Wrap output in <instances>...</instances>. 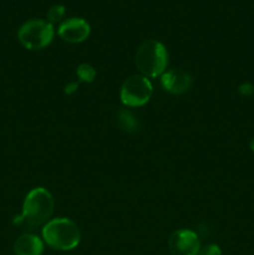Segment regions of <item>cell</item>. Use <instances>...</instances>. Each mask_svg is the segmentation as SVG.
<instances>
[{
    "label": "cell",
    "mask_w": 254,
    "mask_h": 255,
    "mask_svg": "<svg viewBox=\"0 0 254 255\" xmlns=\"http://www.w3.org/2000/svg\"><path fill=\"white\" fill-rule=\"evenodd\" d=\"M152 92L153 87L149 79L143 75H133L122 84L120 99L127 107H141L149 101Z\"/></svg>",
    "instance_id": "cell-5"
},
{
    "label": "cell",
    "mask_w": 254,
    "mask_h": 255,
    "mask_svg": "<svg viewBox=\"0 0 254 255\" xmlns=\"http://www.w3.org/2000/svg\"><path fill=\"white\" fill-rule=\"evenodd\" d=\"M238 91L242 96H253L254 95V85L251 82H244L238 87Z\"/></svg>",
    "instance_id": "cell-14"
},
{
    "label": "cell",
    "mask_w": 254,
    "mask_h": 255,
    "mask_svg": "<svg viewBox=\"0 0 254 255\" xmlns=\"http://www.w3.org/2000/svg\"><path fill=\"white\" fill-rule=\"evenodd\" d=\"M91 27L90 24L82 17H69L60 22L57 34L64 41L71 44H80L90 36Z\"/></svg>",
    "instance_id": "cell-7"
},
{
    "label": "cell",
    "mask_w": 254,
    "mask_h": 255,
    "mask_svg": "<svg viewBox=\"0 0 254 255\" xmlns=\"http://www.w3.org/2000/svg\"><path fill=\"white\" fill-rule=\"evenodd\" d=\"M117 125L122 131L127 132V133H133L138 129L139 126L134 115L126 109L120 110L117 114Z\"/></svg>",
    "instance_id": "cell-10"
},
{
    "label": "cell",
    "mask_w": 254,
    "mask_h": 255,
    "mask_svg": "<svg viewBox=\"0 0 254 255\" xmlns=\"http://www.w3.org/2000/svg\"><path fill=\"white\" fill-rule=\"evenodd\" d=\"M54 34V25L47 20L31 19L20 26L17 39L25 49L41 50L51 44Z\"/></svg>",
    "instance_id": "cell-4"
},
{
    "label": "cell",
    "mask_w": 254,
    "mask_h": 255,
    "mask_svg": "<svg viewBox=\"0 0 254 255\" xmlns=\"http://www.w3.org/2000/svg\"><path fill=\"white\" fill-rule=\"evenodd\" d=\"M76 75L79 77L80 82H86L90 84L95 80L96 77V70L94 66H91L90 64H80L76 67Z\"/></svg>",
    "instance_id": "cell-11"
},
{
    "label": "cell",
    "mask_w": 254,
    "mask_h": 255,
    "mask_svg": "<svg viewBox=\"0 0 254 255\" xmlns=\"http://www.w3.org/2000/svg\"><path fill=\"white\" fill-rule=\"evenodd\" d=\"M55 202L51 193L44 187H36L26 194L22 203L21 216L15 217L14 224L25 223L30 227L46 224L54 213Z\"/></svg>",
    "instance_id": "cell-1"
},
{
    "label": "cell",
    "mask_w": 254,
    "mask_h": 255,
    "mask_svg": "<svg viewBox=\"0 0 254 255\" xmlns=\"http://www.w3.org/2000/svg\"><path fill=\"white\" fill-rule=\"evenodd\" d=\"M65 11H66V9H65L64 5L61 4L52 5V6L47 10V14H46L47 21L52 25L56 24V22H60L62 20V17L65 16Z\"/></svg>",
    "instance_id": "cell-12"
},
{
    "label": "cell",
    "mask_w": 254,
    "mask_h": 255,
    "mask_svg": "<svg viewBox=\"0 0 254 255\" xmlns=\"http://www.w3.org/2000/svg\"><path fill=\"white\" fill-rule=\"evenodd\" d=\"M249 146H251V149H252V151L254 152V137H253V138L251 139V143H249Z\"/></svg>",
    "instance_id": "cell-16"
},
{
    "label": "cell",
    "mask_w": 254,
    "mask_h": 255,
    "mask_svg": "<svg viewBox=\"0 0 254 255\" xmlns=\"http://www.w3.org/2000/svg\"><path fill=\"white\" fill-rule=\"evenodd\" d=\"M41 233L45 243L55 251H72L81 242L80 228L69 218L50 219L44 226Z\"/></svg>",
    "instance_id": "cell-2"
},
{
    "label": "cell",
    "mask_w": 254,
    "mask_h": 255,
    "mask_svg": "<svg viewBox=\"0 0 254 255\" xmlns=\"http://www.w3.org/2000/svg\"><path fill=\"white\" fill-rule=\"evenodd\" d=\"M44 243L35 234H22L15 241L14 253L16 255H41Z\"/></svg>",
    "instance_id": "cell-9"
},
{
    "label": "cell",
    "mask_w": 254,
    "mask_h": 255,
    "mask_svg": "<svg viewBox=\"0 0 254 255\" xmlns=\"http://www.w3.org/2000/svg\"><path fill=\"white\" fill-rule=\"evenodd\" d=\"M168 52L161 41L149 39L142 42L136 52V66L147 79L158 77L166 71Z\"/></svg>",
    "instance_id": "cell-3"
},
{
    "label": "cell",
    "mask_w": 254,
    "mask_h": 255,
    "mask_svg": "<svg viewBox=\"0 0 254 255\" xmlns=\"http://www.w3.org/2000/svg\"><path fill=\"white\" fill-rule=\"evenodd\" d=\"M77 89H79V82H70V84H67L65 86V94L71 95L74 92H76Z\"/></svg>",
    "instance_id": "cell-15"
},
{
    "label": "cell",
    "mask_w": 254,
    "mask_h": 255,
    "mask_svg": "<svg viewBox=\"0 0 254 255\" xmlns=\"http://www.w3.org/2000/svg\"><path fill=\"white\" fill-rule=\"evenodd\" d=\"M197 255H222V251L216 244H208V246L199 249Z\"/></svg>",
    "instance_id": "cell-13"
},
{
    "label": "cell",
    "mask_w": 254,
    "mask_h": 255,
    "mask_svg": "<svg viewBox=\"0 0 254 255\" xmlns=\"http://www.w3.org/2000/svg\"><path fill=\"white\" fill-rule=\"evenodd\" d=\"M193 84L192 76L181 69H172L161 75V85L172 95H182L189 91Z\"/></svg>",
    "instance_id": "cell-8"
},
{
    "label": "cell",
    "mask_w": 254,
    "mask_h": 255,
    "mask_svg": "<svg viewBox=\"0 0 254 255\" xmlns=\"http://www.w3.org/2000/svg\"><path fill=\"white\" fill-rule=\"evenodd\" d=\"M168 249L172 255H197L201 249L198 234L189 229H178L168 238Z\"/></svg>",
    "instance_id": "cell-6"
}]
</instances>
